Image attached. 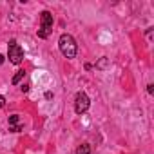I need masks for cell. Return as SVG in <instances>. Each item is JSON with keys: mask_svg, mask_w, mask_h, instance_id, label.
Instances as JSON below:
<instances>
[{"mask_svg": "<svg viewBox=\"0 0 154 154\" xmlns=\"http://www.w3.org/2000/svg\"><path fill=\"white\" fill-rule=\"evenodd\" d=\"M8 56H9V62H11V63L18 65V63L24 60V49H22L15 40H11V42H9V47H8Z\"/></svg>", "mask_w": 154, "mask_h": 154, "instance_id": "3957f363", "label": "cell"}, {"mask_svg": "<svg viewBox=\"0 0 154 154\" xmlns=\"http://www.w3.org/2000/svg\"><path fill=\"white\" fill-rule=\"evenodd\" d=\"M76 154H91V147L87 143H82L78 149H76Z\"/></svg>", "mask_w": 154, "mask_h": 154, "instance_id": "8992f818", "label": "cell"}, {"mask_svg": "<svg viewBox=\"0 0 154 154\" xmlns=\"http://www.w3.org/2000/svg\"><path fill=\"white\" fill-rule=\"evenodd\" d=\"M89 105H91V102H89V96L85 93L76 94V98H74V111H76V114H84L89 109Z\"/></svg>", "mask_w": 154, "mask_h": 154, "instance_id": "277c9868", "label": "cell"}, {"mask_svg": "<svg viewBox=\"0 0 154 154\" xmlns=\"http://www.w3.org/2000/svg\"><path fill=\"white\" fill-rule=\"evenodd\" d=\"M2 63H4V56H2V54H0V65H2Z\"/></svg>", "mask_w": 154, "mask_h": 154, "instance_id": "7c38bea8", "label": "cell"}, {"mask_svg": "<svg viewBox=\"0 0 154 154\" xmlns=\"http://www.w3.org/2000/svg\"><path fill=\"white\" fill-rule=\"evenodd\" d=\"M9 131H11V132H20V131H22V123H20L18 114L9 116Z\"/></svg>", "mask_w": 154, "mask_h": 154, "instance_id": "5b68a950", "label": "cell"}, {"mask_svg": "<svg viewBox=\"0 0 154 154\" xmlns=\"http://www.w3.org/2000/svg\"><path fill=\"white\" fill-rule=\"evenodd\" d=\"M107 65H109V58L103 56V58H100V62L96 63V69H105Z\"/></svg>", "mask_w": 154, "mask_h": 154, "instance_id": "ba28073f", "label": "cell"}, {"mask_svg": "<svg viewBox=\"0 0 154 154\" xmlns=\"http://www.w3.org/2000/svg\"><path fill=\"white\" fill-rule=\"evenodd\" d=\"M147 93H149V94H152V93H154V85H152V84H149V85H147Z\"/></svg>", "mask_w": 154, "mask_h": 154, "instance_id": "9c48e42d", "label": "cell"}, {"mask_svg": "<svg viewBox=\"0 0 154 154\" xmlns=\"http://www.w3.org/2000/svg\"><path fill=\"white\" fill-rule=\"evenodd\" d=\"M4 105H6V98H4V96H2V94H0V109H2V107H4Z\"/></svg>", "mask_w": 154, "mask_h": 154, "instance_id": "30bf717a", "label": "cell"}, {"mask_svg": "<svg viewBox=\"0 0 154 154\" xmlns=\"http://www.w3.org/2000/svg\"><path fill=\"white\" fill-rule=\"evenodd\" d=\"M58 47H60V53H62L65 58H74V56H76V51H78L76 40H74L71 35H62L60 40H58Z\"/></svg>", "mask_w": 154, "mask_h": 154, "instance_id": "6da1fadb", "label": "cell"}, {"mask_svg": "<svg viewBox=\"0 0 154 154\" xmlns=\"http://www.w3.org/2000/svg\"><path fill=\"white\" fill-rule=\"evenodd\" d=\"M147 36H149V38L152 36V27H149V29H147Z\"/></svg>", "mask_w": 154, "mask_h": 154, "instance_id": "8fae6325", "label": "cell"}, {"mask_svg": "<svg viewBox=\"0 0 154 154\" xmlns=\"http://www.w3.org/2000/svg\"><path fill=\"white\" fill-rule=\"evenodd\" d=\"M24 74H26L24 71H17V74L13 76V80H11V84H13V85H17V84H18V82L24 78Z\"/></svg>", "mask_w": 154, "mask_h": 154, "instance_id": "52a82bcc", "label": "cell"}, {"mask_svg": "<svg viewBox=\"0 0 154 154\" xmlns=\"http://www.w3.org/2000/svg\"><path fill=\"white\" fill-rule=\"evenodd\" d=\"M40 20H42V27L38 29V36L40 38H47L51 35V31H53V15L49 11H44Z\"/></svg>", "mask_w": 154, "mask_h": 154, "instance_id": "7a4b0ae2", "label": "cell"}]
</instances>
